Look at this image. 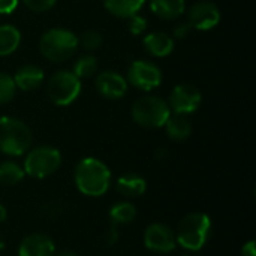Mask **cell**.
<instances>
[{"label":"cell","instance_id":"277c9868","mask_svg":"<svg viewBox=\"0 0 256 256\" xmlns=\"http://www.w3.org/2000/svg\"><path fill=\"white\" fill-rule=\"evenodd\" d=\"M32 146V130L15 117H0V152L8 156H22Z\"/></svg>","mask_w":256,"mask_h":256},{"label":"cell","instance_id":"9a60e30c","mask_svg":"<svg viewBox=\"0 0 256 256\" xmlns=\"http://www.w3.org/2000/svg\"><path fill=\"white\" fill-rule=\"evenodd\" d=\"M12 78L16 88L22 92H32L44 82V70L36 64H24L15 72Z\"/></svg>","mask_w":256,"mask_h":256},{"label":"cell","instance_id":"7a4b0ae2","mask_svg":"<svg viewBox=\"0 0 256 256\" xmlns=\"http://www.w3.org/2000/svg\"><path fill=\"white\" fill-rule=\"evenodd\" d=\"M212 232V219L201 212L190 213L184 216L177 228L176 242L186 250L198 252L201 250Z\"/></svg>","mask_w":256,"mask_h":256},{"label":"cell","instance_id":"4fadbf2b","mask_svg":"<svg viewBox=\"0 0 256 256\" xmlns=\"http://www.w3.org/2000/svg\"><path fill=\"white\" fill-rule=\"evenodd\" d=\"M56 244L46 234H30L24 237L18 248V256H54Z\"/></svg>","mask_w":256,"mask_h":256},{"label":"cell","instance_id":"1f68e13d","mask_svg":"<svg viewBox=\"0 0 256 256\" xmlns=\"http://www.w3.org/2000/svg\"><path fill=\"white\" fill-rule=\"evenodd\" d=\"M6 218H8V210H6V207L3 204H0V224L4 222Z\"/></svg>","mask_w":256,"mask_h":256},{"label":"cell","instance_id":"6da1fadb","mask_svg":"<svg viewBox=\"0 0 256 256\" xmlns=\"http://www.w3.org/2000/svg\"><path fill=\"white\" fill-rule=\"evenodd\" d=\"M75 186L86 196H102L111 186L110 168L96 158H84L75 168Z\"/></svg>","mask_w":256,"mask_h":256},{"label":"cell","instance_id":"e575fe53","mask_svg":"<svg viewBox=\"0 0 256 256\" xmlns=\"http://www.w3.org/2000/svg\"><path fill=\"white\" fill-rule=\"evenodd\" d=\"M184 256H189V255H184Z\"/></svg>","mask_w":256,"mask_h":256},{"label":"cell","instance_id":"5b68a950","mask_svg":"<svg viewBox=\"0 0 256 256\" xmlns=\"http://www.w3.org/2000/svg\"><path fill=\"white\" fill-rule=\"evenodd\" d=\"M132 118L136 124L147 129L162 128L168 117L171 116V110L168 102L154 94H147L135 100L132 105Z\"/></svg>","mask_w":256,"mask_h":256},{"label":"cell","instance_id":"4316f807","mask_svg":"<svg viewBox=\"0 0 256 256\" xmlns=\"http://www.w3.org/2000/svg\"><path fill=\"white\" fill-rule=\"evenodd\" d=\"M57 0H22L26 8H28L33 12H46L50 10Z\"/></svg>","mask_w":256,"mask_h":256},{"label":"cell","instance_id":"836d02e7","mask_svg":"<svg viewBox=\"0 0 256 256\" xmlns=\"http://www.w3.org/2000/svg\"><path fill=\"white\" fill-rule=\"evenodd\" d=\"M3 249H4V240L0 237V250H3Z\"/></svg>","mask_w":256,"mask_h":256},{"label":"cell","instance_id":"3957f363","mask_svg":"<svg viewBox=\"0 0 256 256\" xmlns=\"http://www.w3.org/2000/svg\"><path fill=\"white\" fill-rule=\"evenodd\" d=\"M78 48V38L75 33L66 28H50L46 30L39 40L40 54L54 63H62L69 60Z\"/></svg>","mask_w":256,"mask_h":256},{"label":"cell","instance_id":"d6a6232c","mask_svg":"<svg viewBox=\"0 0 256 256\" xmlns=\"http://www.w3.org/2000/svg\"><path fill=\"white\" fill-rule=\"evenodd\" d=\"M56 256H78L75 252H72V250H63V252H60V254H57Z\"/></svg>","mask_w":256,"mask_h":256},{"label":"cell","instance_id":"603a6c76","mask_svg":"<svg viewBox=\"0 0 256 256\" xmlns=\"http://www.w3.org/2000/svg\"><path fill=\"white\" fill-rule=\"evenodd\" d=\"M80 80H87L96 75L98 72V60L92 54H84L81 57L76 58L75 64H74V70H72Z\"/></svg>","mask_w":256,"mask_h":256},{"label":"cell","instance_id":"52a82bcc","mask_svg":"<svg viewBox=\"0 0 256 256\" xmlns=\"http://www.w3.org/2000/svg\"><path fill=\"white\" fill-rule=\"evenodd\" d=\"M50 100L57 106L70 105L81 93V80L72 70H57L46 84Z\"/></svg>","mask_w":256,"mask_h":256},{"label":"cell","instance_id":"d4e9b609","mask_svg":"<svg viewBox=\"0 0 256 256\" xmlns=\"http://www.w3.org/2000/svg\"><path fill=\"white\" fill-rule=\"evenodd\" d=\"M78 45H81L86 51H96L102 45V34L96 30H87L78 39Z\"/></svg>","mask_w":256,"mask_h":256},{"label":"cell","instance_id":"5bb4252c","mask_svg":"<svg viewBox=\"0 0 256 256\" xmlns=\"http://www.w3.org/2000/svg\"><path fill=\"white\" fill-rule=\"evenodd\" d=\"M146 51L153 57H166L174 50V39L165 32H152L142 39Z\"/></svg>","mask_w":256,"mask_h":256},{"label":"cell","instance_id":"ffe728a7","mask_svg":"<svg viewBox=\"0 0 256 256\" xmlns=\"http://www.w3.org/2000/svg\"><path fill=\"white\" fill-rule=\"evenodd\" d=\"M147 0H104V4L110 14L118 18H129L138 14Z\"/></svg>","mask_w":256,"mask_h":256},{"label":"cell","instance_id":"44dd1931","mask_svg":"<svg viewBox=\"0 0 256 256\" xmlns=\"http://www.w3.org/2000/svg\"><path fill=\"white\" fill-rule=\"evenodd\" d=\"M136 218V207L129 201L117 202L110 210V219L112 225H128Z\"/></svg>","mask_w":256,"mask_h":256},{"label":"cell","instance_id":"7c38bea8","mask_svg":"<svg viewBox=\"0 0 256 256\" xmlns=\"http://www.w3.org/2000/svg\"><path fill=\"white\" fill-rule=\"evenodd\" d=\"M94 87L102 98L110 99V100H116V99L123 98L124 93L128 92V81L118 72L104 70V72L98 74L96 81H94Z\"/></svg>","mask_w":256,"mask_h":256},{"label":"cell","instance_id":"30bf717a","mask_svg":"<svg viewBox=\"0 0 256 256\" xmlns=\"http://www.w3.org/2000/svg\"><path fill=\"white\" fill-rule=\"evenodd\" d=\"M144 246L156 254H170L176 249V232L164 224H152L144 231Z\"/></svg>","mask_w":256,"mask_h":256},{"label":"cell","instance_id":"8fae6325","mask_svg":"<svg viewBox=\"0 0 256 256\" xmlns=\"http://www.w3.org/2000/svg\"><path fill=\"white\" fill-rule=\"evenodd\" d=\"M220 10L212 2H198L188 12V22L196 30H212L220 21Z\"/></svg>","mask_w":256,"mask_h":256},{"label":"cell","instance_id":"f546056e","mask_svg":"<svg viewBox=\"0 0 256 256\" xmlns=\"http://www.w3.org/2000/svg\"><path fill=\"white\" fill-rule=\"evenodd\" d=\"M117 240H118V231H117V226L112 225V226L106 231V234H105V242H106L108 246H114V244L117 243Z\"/></svg>","mask_w":256,"mask_h":256},{"label":"cell","instance_id":"ac0fdd59","mask_svg":"<svg viewBox=\"0 0 256 256\" xmlns=\"http://www.w3.org/2000/svg\"><path fill=\"white\" fill-rule=\"evenodd\" d=\"M164 126L172 141H184L192 134V124L184 114H171Z\"/></svg>","mask_w":256,"mask_h":256},{"label":"cell","instance_id":"cb8c5ba5","mask_svg":"<svg viewBox=\"0 0 256 256\" xmlns=\"http://www.w3.org/2000/svg\"><path fill=\"white\" fill-rule=\"evenodd\" d=\"M15 90L16 87L14 78L9 74L0 72V105L10 102L15 96Z\"/></svg>","mask_w":256,"mask_h":256},{"label":"cell","instance_id":"f1b7e54d","mask_svg":"<svg viewBox=\"0 0 256 256\" xmlns=\"http://www.w3.org/2000/svg\"><path fill=\"white\" fill-rule=\"evenodd\" d=\"M18 6V0H0V14H12Z\"/></svg>","mask_w":256,"mask_h":256},{"label":"cell","instance_id":"2e32d148","mask_svg":"<svg viewBox=\"0 0 256 256\" xmlns=\"http://www.w3.org/2000/svg\"><path fill=\"white\" fill-rule=\"evenodd\" d=\"M116 189L120 195H123L126 198H138L146 194L147 182L140 174L129 172V174L118 177V180L116 183Z\"/></svg>","mask_w":256,"mask_h":256},{"label":"cell","instance_id":"484cf974","mask_svg":"<svg viewBox=\"0 0 256 256\" xmlns=\"http://www.w3.org/2000/svg\"><path fill=\"white\" fill-rule=\"evenodd\" d=\"M126 20H128V28H129V32L132 34H136L138 36V34H142L146 32V28H147V20L144 16H141L138 14H134L129 18H126Z\"/></svg>","mask_w":256,"mask_h":256},{"label":"cell","instance_id":"ba28073f","mask_svg":"<svg viewBox=\"0 0 256 256\" xmlns=\"http://www.w3.org/2000/svg\"><path fill=\"white\" fill-rule=\"evenodd\" d=\"M126 81L141 92H150L160 86L162 70L158 64L148 60H135L126 72Z\"/></svg>","mask_w":256,"mask_h":256},{"label":"cell","instance_id":"8992f818","mask_svg":"<svg viewBox=\"0 0 256 256\" xmlns=\"http://www.w3.org/2000/svg\"><path fill=\"white\" fill-rule=\"evenodd\" d=\"M60 165H62L60 152L50 146H40L27 153L22 170L26 176L42 180L52 176L60 168Z\"/></svg>","mask_w":256,"mask_h":256},{"label":"cell","instance_id":"4dcf8cb0","mask_svg":"<svg viewBox=\"0 0 256 256\" xmlns=\"http://www.w3.org/2000/svg\"><path fill=\"white\" fill-rule=\"evenodd\" d=\"M242 256H256V243L255 240H250L243 244L242 248Z\"/></svg>","mask_w":256,"mask_h":256},{"label":"cell","instance_id":"e0dca14e","mask_svg":"<svg viewBox=\"0 0 256 256\" xmlns=\"http://www.w3.org/2000/svg\"><path fill=\"white\" fill-rule=\"evenodd\" d=\"M150 9L156 16L171 21L184 14L186 2L184 0H150Z\"/></svg>","mask_w":256,"mask_h":256},{"label":"cell","instance_id":"9c48e42d","mask_svg":"<svg viewBox=\"0 0 256 256\" xmlns=\"http://www.w3.org/2000/svg\"><path fill=\"white\" fill-rule=\"evenodd\" d=\"M202 102L201 92L194 87L192 84H178L172 88L170 94V110H172L176 114H192L195 112Z\"/></svg>","mask_w":256,"mask_h":256},{"label":"cell","instance_id":"d6986e66","mask_svg":"<svg viewBox=\"0 0 256 256\" xmlns=\"http://www.w3.org/2000/svg\"><path fill=\"white\" fill-rule=\"evenodd\" d=\"M21 42L20 30L12 24H2L0 26V57L10 56L16 51Z\"/></svg>","mask_w":256,"mask_h":256},{"label":"cell","instance_id":"7402d4cb","mask_svg":"<svg viewBox=\"0 0 256 256\" xmlns=\"http://www.w3.org/2000/svg\"><path fill=\"white\" fill-rule=\"evenodd\" d=\"M26 172L22 166H20L16 162L6 160L0 164V184L2 186H15L22 182Z\"/></svg>","mask_w":256,"mask_h":256},{"label":"cell","instance_id":"83f0119b","mask_svg":"<svg viewBox=\"0 0 256 256\" xmlns=\"http://www.w3.org/2000/svg\"><path fill=\"white\" fill-rule=\"evenodd\" d=\"M190 32H192V27H190V24L186 21V22H178V24L174 27L172 34H174L176 39H184V38H188V36L190 34Z\"/></svg>","mask_w":256,"mask_h":256}]
</instances>
